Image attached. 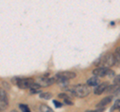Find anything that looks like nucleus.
I'll return each instance as SVG.
<instances>
[{
    "mask_svg": "<svg viewBox=\"0 0 120 112\" xmlns=\"http://www.w3.org/2000/svg\"><path fill=\"white\" fill-rule=\"evenodd\" d=\"M106 91L109 92V93H117V92L120 91V87H119V85H117V84L113 85V86H109V85H108Z\"/></svg>",
    "mask_w": 120,
    "mask_h": 112,
    "instance_id": "10",
    "label": "nucleus"
},
{
    "mask_svg": "<svg viewBox=\"0 0 120 112\" xmlns=\"http://www.w3.org/2000/svg\"><path fill=\"white\" fill-rule=\"evenodd\" d=\"M54 104H55L56 107H61L62 106V103L59 102V101H56V100H54Z\"/></svg>",
    "mask_w": 120,
    "mask_h": 112,
    "instance_id": "18",
    "label": "nucleus"
},
{
    "mask_svg": "<svg viewBox=\"0 0 120 112\" xmlns=\"http://www.w3.org/2000/svg\"><path fill=\"white\" fill-rule=\"evenodd\" d=\"M115 57H114V55L113 54H111V53H108L106 55H104L102 56L101 58H99V60L98 61H96L94 64L95 65H99V66H103V67H111V66H113L115 64Z\"/></svg>",
    "mask_w": 120,
    "mask_h": 112,
    "instance_id": "2",
    "label": "nucleus"
},
{
    "mask_svg": "<svg viewBox=\"0 0 120 112\" xmlns=\"http://www.w3.org/2000/svg\"><path fill=\"white\" fill-rule=\"evenodd\" d=\"M40 97H41V98H43V99H50L51 97H52V95L50 94V93L46 92V93H41Z\"/></svg>",
    "mask_w": 120,
    "mask_h": 112,
    "instance_id": "12",
    "label": "nucleus"
},
{
    "mask_svg": "<svg viewBox=\"0 0 120 112\" xmlns=\"http://www.w3.org/2000/svg\"><path fill=\"white\" fill-rule=\"evenodd\" d=\"M108 87L107 82H103V83H99L98 85H96V87L94 89V94L96 95H101L104 91H106V89Z\"/></svg>",
    "mask_w": 120,
    "mask_h": 112,
    "instance_id": "7",
    "label": "nucleus"
},
{
    "mask_svg": "<svg viewBox=\"0 0 120 112\" xmlns=\"http://www.w3.org/2000/svg\"><path fill=\"white\" fill-rule=\"evenodd\" d=\"M6 99H7L6 92L3 90V89L0 88V100H6Z\"/></svg>",
    "mask_w": 120,
    "mask_h": 112,
    "instance_id": "11",
    "label": "nucleus"
},
{
    "mask_svg": "<svg viewBox=\"0 0 120 112\" xmlns=\"http://www.w3.org/2000/svg\"><path fill=\"white\" fill-rule=\"evenodd\" d=\"M100 77L98 76H93L91 78H89V79L87 80V85L88 86H96V85H98L100 83Z\"/></svg>",
    "mask_w": 120,
    "mask_h": 112,
    "instance_id": "8",
    "label": "nucleus"
},
{
    "mask_svg": "<svg viewBox=\"0 0 120 112\" xmlns=\"http://www.w3.org/2000/svg\"><path fill=\"white\" fill-rule=\"evenodd\" d=\"M114 84H117V85H120V75H116L114 77Z\"/></svg>",
    "mask_w": 120,
    "mask_h": 112,
    "instance_id": "17",
    "label": "nucleus"
},
{
    "mask_svg": "<svg viewBox=\"0 0 120 112\" xmlns=\"http://www.w3.org/2000/svg\"><path fill=\"white\" fill-rule=\"evenodd\" d=\"M66 91L70 93L71 95H74L76 97H86L87 95L90 94L91 89L88 87V85H83V84H79V85H75V86H71L66 88Z\"/></svg>",
    "mask_w": 120,
    "mask_h": 112,
    "instance_id": "1",
    "label": "nucleus"
},
{
    "mask_svg": "<svg viewBox=\"0 0 120 112\" xmlns=\"http://www.w3.org/2000/svg\"><path fill=\"white\" fill-rule=\"evenodd\" d=\"M113 71L110 70L108 67H103L99 66L98 68L93 70V75L98 76V77H104V76H112L113 75Z\"/></svg>",
    "mask_w": 120,
    "mask_h": 112,
    "instance_id": "3",
    "label": "nucleus"
},
{
    "mask_svg": "<svg viewBox=\"0 0 120 112\" xmlns=\"http://www.w3.org/2000/svg\"><path fill=\"white\" fill-rule=\"evenodd\" d=\"M114 57H115V60L117 62H120V47L116 50L115 54H114Z\"/></svg>",
    "mask_w": 120,
    "mask_h": 112,
    "instance_id": "13",
    "label": "nucleus"
},
{
    "mask_svg": "<svg viewBox=\"0 0 120 112\" xmlns=\"http://www.w3.org/2000/svg\"><path fill=\"white\" fill-rule=\"evenodd\" d=\"M120 109V99H118V100H116V102H115V104H114V106L112 107V109Z\"/></svg>",
    "mask_w": 120,
    "mask_h": 112,
    "instance_id": "16",
    "label": "nucleus"
},
{
    "mask_svg": "<svg viewBox=\"0 0 120 112\" xmlns=\"http://www.w3.org/2000/svg\"><path fill=\"white\" fill-rule=\"evenodd\" d=\"M35 83L34 80H32L31 78H23V79H19L17 81V86L22 89H26V88H31L32 85Z\"/></svg>",
    "mask_w": 120,
    "mask_h": 112,
    "instance_id": "5",
    "label": "nucleus"
},
{
    "mask_svg": "<svg viewBox=\"0 0 120 112\" xmlns=\"http://www.w3.org/2000/svg\"><path fill=\"white\" fill-rule=\"evenodd\" d=\"M112 100V97L111 96H108V97H105V98H103L101 101L99 102V104L97 105V107H105L106 105H108Z\"/></svg>",
    "mask_w": 120,
    "mask_h": 112,
    "instance_id": "9",
    "label": "nucleus"
},
{
    "mask_svg": "<svg viewBox=\"0 0 120 112\" xmlns=\"http://www.w3.org/2000/svg\"><path fill=\"white\" fill-rule=\"evenodd\" d=\"M40 110H41V111H47V112H51V111H52L51 108L48 107L47 105H41V106H40Z\"/></svg>",
    "mask_w": 120,
    "mask_h": 112,
    "instance_id": "14",
    "label": "nucleus"
},
{
    "mask_svg": "<svg viewBox=\"0 0 120 112\" xmlns=\"http://www.w3.org/2000/svg\"><path fill=\"white\" fill-rule=\"evenodd\" d=\"M19 108L20 109L23 111V112H28L30 109H29V107L27 106V105H24V104H20L19 105Z\"/></svg>",
    "mask_w": 120,
    "mask_h": 112,
    "instance_id": "15",
    "label": "nucleus"
},
{
    "mask_svg": "<svg viewBox=\"0 0 120 112\" xmlns=\"http://www.w3.org/2000/svg\"><path fill=\"white\" fill-rule=\"evenodd\" d=\"M35 82L39 85L40 87H47V86H50V85L54 84L56 82L55 78H47V77H40V78H37L35 80Z\"/></svg>",
    "mask_w": 120,
    "mask_h": 112,
    "instance_id": "4",
    "label": "nucleus"
},
{
    "mask_svg": "<svg viewBox=\"0 0 120 112\" xmlns=\"http://www.w3.org/2000/svg\"><path fill=\"white\" fill-rule=\"evenodd\" d=\"M75 77H76V74L72 71H63L56 75V78H63V79H66V80L73 79Z\"/></svg>",
    "mask_w": 120,
    "mask_h": 112,
    "instance_id": "6",
    "label": "nucleus"
}]
</instances>
